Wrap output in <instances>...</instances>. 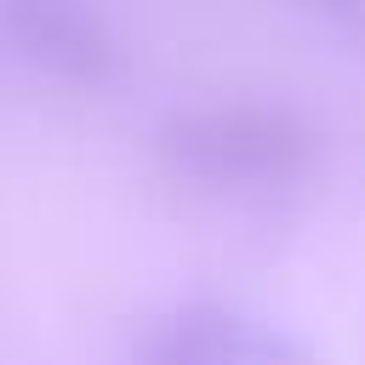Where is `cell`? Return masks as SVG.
<instances>
[{
  "label": "cell",
  "instance_id": "6da1fadb",
  "mask_svg": "<svg viewBox=\"0 0 365 365\" xmlns=\"http://www.w3.org/2000/svg\"><path fill=\"white\" fill-rule=\"evenodd\" d=\"M160 165L205 194H285L302 188L325 154L308 114L257 97H217L171 108L154 125Z\"/></svg>",
  "mask_w": 365,
  "mask_h": 365
},
{
  "label": "cell",
  "instance_id": "7a4b0ae2",
  "mask_svg": "<svg viewBox=\"0 0 365 365\" xmlns=\"http://www.w3.org/2000/svg\"><path fill=\"white\" fill-rule=\"evenodd\" d=\"M131 365H319V354L268 314L200 297L154 314L131 348Z\"/></svg>",
  "mask_w": 365,
  "mask_h": 365
},
{
  "label": "cell",
  "instance_id": "3957f363",
  "mask_svg": "<svg viewBox=\"0 0 365 365\" xmlns=\"http://www.w3.org/2000/svg\"><path fill=\"white\" fill-rule=\"evenodd\" d=\"M6 34L17 57L74 91H114L125 80V51L86 0H6Z\"/></svg>",
  "mask_w": 365,
  "mask_h": 365
},
{
  "label": "cell",
  "instance_id": "277c9868",
  "mask_svg": "<svg viewBox=\"0 0 365 365\" xmlns=\"http://www.w3.org/2000/svg\"><path fill=\"white\" fill-rule=\"evenodd\" d=\"M308 17H319L336 40H348V46H359L365 51V0H297Z\"/></svg>",
  "mask_w": 365,
  "mask_h": 365
}]
</instances>
